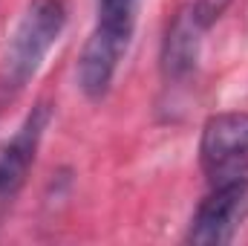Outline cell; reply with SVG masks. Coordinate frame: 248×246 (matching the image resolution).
Masks as SVG:
<instances>
[{"label": "cell", "mask_w": 248, "mask_h": 246, "mask_svg": "<svg viewBox=\"0 0 248 246\" xmlns=\"http://www.w3.org/2000/svg\"><path fill=\"white\" fill-rule=\"evenodd\" d=\"M130 35H133V26L127 23H107V20L95 23L78 58V87L84 90L87 99L98 102L107 96L119 61L130 44Z\"/></svg>", "instance_id": "obj_5"}, {"label": "cell", "mask_w": 248, "mask_h": 246, "mask_svg": "<svg viewBox=\"0 0 248 246\" xmlns=\"http://www.w3.org/2000/svg\"><path fill=\"white\" fill-rule=\"evenodd\" d=\"M49 124V107L46 105H38L26 122L20 124V130L0 145V194L17 188L20 180L26 177L32 159H35V151H38V142L44 136Z\"/></svg>", "instance_id": "obj_6"}, {"label": "cell", "mask_w": 248, "mask_h": 246, "mask_svg": "<svg viewBox=\"0 0 248 246\" xmlns=\"http://www.w3.org/2000/svg\"><path fill=\"white\" fill-rule=\"evenodd\" d=\"M66 23V9L61 0H35L26 15L20 18L6 58H3V81L6 87H23L38 67L44 64L46 53L52 50V44L58 41Z\"/></svg>", "instance_id": "obj_1"}, {"label": "cell", "mask_w": 248, "mask_h": 246, "mask_svg": "<svg viewBox=\"0 0 248 246\" xmlns=\"http://www.w3.org/2000/svg\"><path fill=\"white\" fill-rule=\"evenodd\" d=\"M199 162L211 185L248 177V113H217L202 127Z\"/></svg>", "instance_id": "obj_2"}, {"label": "cell", "mask_w": 248, "mask_h": 246, "mask_svg": "<svg viewBox=\"0 0 248 246\" xmlns=\"http://www.w3.org/2000/svg\"><path fill=\"white\" fill-rule=\"evenodd\" d=\"M98 20L107 23H136V0H98Z\"/></svg>", "instance_id": "obj_7"}, {"label": "cell", "mask_w": 248, "mask_h": 246, "mask_svg": "<svg viewBox=\"0 0 248 246\" xmlns=\"http://www.w3.org/2000/svg\"><path fill=\"white\" fill-rule=\"evenodd\" d=\"M214 191L199 203L187 226V244L222 246L231 244L248 220V177L211 185Z\"/></svg>", "instance_id": "obj_4"}, {"label": "cell", "mask_w": 248, "mask_h": 246, "mask_svg": "<svg viewBox=\"0 0 248 246\" xmlns=\"http://www.w3.org/2000/svg\"><path fill=\"white\" fill-rule=\"evenodd\" d=\"M225 6L228 0H187L176 12L173 23L168 26L165 44H162V72L168 78L179 81L193 72L199 47H202V35L219 20Z\"/></svg>", "instance_id": "obj_3"}]
</instances>
